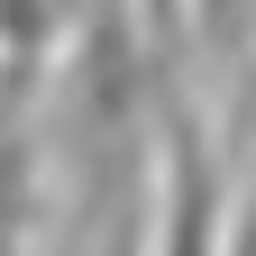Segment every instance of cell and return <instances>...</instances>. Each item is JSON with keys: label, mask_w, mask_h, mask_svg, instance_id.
<instances>
[{"label": "cell", "mask_w": 256, "mask_h": 256, "mask_svg": "<svg viewBox=\"0 0 256 256\" xmlns=\"http://www.w3.org/2000/svg\"><path fill=\"white\" fill-rule=\"evenodd\" d=\"M165 165H174V183H165V256H210V202H220V174H210V156H202V128H192L183 110L165 119Z\"/></svg>", "instance_id": "cell-1"}, {"label": "cell", "mask_w": 256, "mask_h": 256, "mask_svg": "<svg viewBox=\"0 0 256 256\" xmlns=\"http://www.w3.org/2000/svg\"><path fill=\"white\" fill-rule=\"evenodd\" d=\"M46 46V0H0V55H10V74H28Z\"/></svg>", "instance_id": "cell-2"}, {"label": "cell", "mask_w": 256, "mask_h": 256, "mask_svg": "<svg viewBox=\"0 0 256 256\" xmlns=\"http://www.w3.org/2000/svg\"><path fill=\"white\" fill-rule=\"evenodd\" d=\"M10 202H18V183H10V156H0V229H10V220H18Z\"/></svg>", "instance_id": "cell-3"}, {"label": "cell", "mask_w": 256, "mask_h": 256, "mask_svg": "<svg viewBox=\"0 0 256 256\" xmlns=\"http://www.w3.org/2000/svg\"><path fill=\"white\" fill-rule=\"evenodd\" d=\"M0 256H18V220H10V229H0Z\"/></svg>", "instance_id": "cell-4"}, {"label": "cell", "mask_w": 256, "mask_h": 256, "mask_svg": "<svg viewBox=\"0 0 256 256\" xmlns=\"http://www.w3.org/2000/svg\"><path fill=\"white\" fill-rule=\"evenodd\" d=\"M238 256H256V210H247V247H238Z\"/></svg>", "instance_id": "cell-5"}, {"label": "cell", "mask_w": 256, "mask_h": 256, "mask_svg": "<svg viewBox=\"0 0 256 256\" xmlns=\"http://www.w3.org/2000/svg\"><path fill=\"white\" fill-rule=\"evenodd\" d=\"M119 256H128V247H119Z\"/></svg>", "instance_id": "cell-6"}]
</instances>
